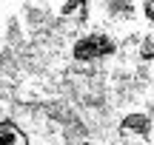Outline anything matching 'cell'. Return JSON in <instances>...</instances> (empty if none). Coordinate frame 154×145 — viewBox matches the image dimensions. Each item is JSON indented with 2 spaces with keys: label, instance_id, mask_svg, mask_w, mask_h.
Returning <instances> with one entry per match:
<instances>
[{
  "label": "cell",
  "instance_id": "5b68a950",
  "mask_svg": "<svg viewBox=\"0 0 154 145\" xmlns=\"http://www.w3.org/2000/svg\"><path fill=\"white\" fill-rule=\"evenodd\" d=\"M143 11H146V17H149V20H151V17H154V3H151V0H149V3H146V6H143Z\"/></svg>",
  "mask_w": 154,
  "mask_h": 145
},
{
  "label": "cell",
  "instance_id": "7a4b0ae2",
  "mask_svg": "<svg viewBox=\"0 0 154 145\" xmlns=\"http://www.w3.org/2000/svg\"><path fill=\"white\" fill-rule=\"evenodd\" d=\"M123 134H137V137H149L151 134V117L149 114H128L120 123Z\"/></svg>",
  "mask_w": 154,
  "mask_h": 145
},
{
  "label": "cell",
  "instance_id": "3957f363",
  "mask_svg": "<svg viewBox=\"0 0 154 145\" xmlns=\"http://www.w3.org/2000/svg\"><path fill=\"white\" fill-rule=\"evenodd\" d=\"M0 145H29V137L14 120H0Z\"/></svg>",
  "mask_w": 154,
  "mask_h": 145
},
{
  "label": "cell",
  "instance_id": "277c9868",
  "mask_svg": "<svg viewBox=\"0 0 154 145\" xmlns=\"http://www.w3.org/2000/svg\"><path fill=\"white\" fill-rule=\"evenodd\" d=\"M143 60H151V37L143 40Z\"/></svg>",
  "mask_w": 154,
  "mask_h": 145
},
{
  "label": "cell",
  "instance_id": "6da1fadb",
  "mask_svg": "<svg viewBox=\"0 0 154 145\" xmlns=\"http://www.w3.org/2000/svg\"><path fill=\"white\" fill-rule=\"evenodd\" d=\"M114 51H117V43L106 34H83L72 46V57L77 63H97V60L111 57Z\"/></svg>",
  "mask_w": 154,
  "mask_h": 145
}]
</instances>
